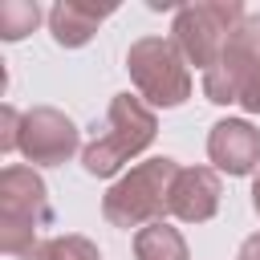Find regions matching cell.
I'll list each match as a JSON object with an SVG mask.
<instances>
[{
    "mask_svg": "<svg viewBox=\"0 0 260 260\" xmlns=\"http://www.w3.org/2000/svg\"><path fill=\"white\" fill-rule=\"evenodd\" d=\"M219 175L215 167H179L175 179H171V215L183 219V223H207L215 211H219Z\"/></svg>",
    "mask_w": 260,
    "mask_h": 260,
    "instance_id": "ba28073f",
    "label": "cell"
},
{
    "mask_svg": "<svg viewBox=\"0 0 260 260\" xmlns=\"http://www.w3.org/2000/svg\"><path fill=\"white\" fill-rule=\"evenodd\" d=\"M49 223H53V203H49L45 179L24 162L4 167L0 171V248L20 260L41 244L37 232Z\"/></svg>",
    "mask_w": 260,
    "mask_h": 260,
    "instance_id": "7a4b0ae2",
    "label": "cell"
},
{
    "mask_svg": "<svg viewBox=\"0 0 260 260\" xmlns=\"http://www.w3.org/2000/svg\"><path fill=\"white\" fill-rule=\"evenodd\" d=\"M236 260H260V232H256V236H248V240L240 244Z\"/></svg>",
    "mask_w": 260,
    "mask_h": 260,
    "instance_id": "2e32d148",
    "label": "cell"
},
{
    "mask_svg": "<svg viewBox=\"0 0 260 260\" xmlns=\"http://www.w3.org/2000/svg\"><path fill=\"white\" fill-rule=\"evenodd\" d=\"M260 53V12H248L240 20V28L228 37L223 53L215 57V65L203 73V93L207 102L215 106H240V93H244V81H248V69Z\"/></svg>",
    "mask_w": 260,
    "mask_h": 260,
    "instance_id": "52a82bcc",
    "label": "cell"
},
{
    "mask_svg": "<svg viewBox=\"0 0 260 260\" xmlns=\"http://www.w3.org/2000/svg\"><path fill=\"white\" fill-rule=\"evenodd\" d=\"M0 126H4L0 130V150L8 154V150H16V138H20V114L12 106H4L0 110Z\"/></svg>",
    "mask_w": 260,
    "mask_h": 260,
    "instance_id": "9a60e30c",
    "label": "cell"
},
{
    "mask_svg": "<svg viewBox=\"0 0 260 260\" xmlns=\"http://www.w3.org/2000/svg\"><path fill=\"white\" fill-rule=\"evenodd\" d=\"M41 24V4L37 0H4L0 4V37L20 41Z\"/></svg>",
    "mask_w": 260,
    "mask_h": 260,
    "instance_id": "4fadbf2b",
    "label": "cell"
},
{
    "mask_svg": "<svg viewBox=\"0 0 260 260\" xmlns=\"http://www.w3.org/2000/svg\"><path fill=\"white\" fill-rule=\"evenodd\" d=\"M81 138L69 114H61L57 106H32L20 114V138L16 150L32 162V167H61L77 154Z\"/></svg>",
    "mask_w": 260,
    "mask_h": 260,
    "instance_id": "8992f818",
    "label": "cell"
},
{
    "mask_svg": "<svg viewBox=\"0 0 260 260\" xmlns=\"http://www.w3.org/2000/svg\"><path fill=\"white\" fill-rule=\"evenodd\" d=\"M179 162L158 154V158H146L138 167H130L106 195H102V215L106 223L114 228H146V223H158L162 215H171L167 199H171V179H175Z\"/></svg>",
    "mask_w": 260,
    "mask_h": 260,
    "instance_id": "3957f363",
    "label": "cell"
},
{
    "mask_svg": "<svg viewBox=\"0 0 260 260\" xmlns=\"http://www.w3.org/2000/svg\"><path fill=\"white\" fill-rule=\"evenodd\" d=\"M244 4L240 0H203V4H183L175 8L171 20V41L179 45V53L187 57V65L195 69H211L215 57L223 53L228 37L240 28L244 20Z\"/></svg>",
    "mask_w": 260,
    "mask_h": 260,
    "instance_id": "5b68a950",
    "label": "cell"
},
{
    "mask_svg": "<svg viewBox=\"0 0 260 260\" xmlns=\"http://www.w3.org/2000/svg\"><path fill=\"white\" fill-rule=\"evenodd\" d=\"M20 260H102L98 244L85 240V236H53V240H41L28 256Z\"/></svg>",
    "mask_w": 260,
    "mask_h": 260,
    "instance_id": "7c38bea8",
    "label": "cell"
},
{
    "mask_svg": "<svg viewBox=\"0 0 260 260\" xmlns=\"http://www.w3.org/2000/svg\"><path fill=\"white\" fill-rule=\"evenodd\" d=\"M207 158L223 175H252L260 167V130L248 118H223L207 134Z\"/></svg>",
    "mask_w": 260,
    "mask_h": 260,
    "instance_id": "9c48e42d",
    "label": "cell"
},
{
    "mask_svg": "<svg viewBox=\"0 0 260 260\" xmlns=\"http://www.w3.org/2000/svg\"><path fill=\"white\" fill-rule=\"evenodd\" d=\"M118 4H85V0H57L49 8V32L61 49H81L98 32L106 16H114Z\"/></svg>",
    "mask_w": 260,
    "mask_h": 260,
    "instance_id": "30bf717a",
    "label": "cell"
},
{
    "mask_svg": "<svg viewBox=\"0 0 260 260\" xmlns=\"http://www.w3.org/2000/svg\"><path fill=\"white\" fill-rule=\"evenodd\" d=\"M252 207H256V215H260V171H256V179H252Z\"/></svg>",
    "mask_w": 260,
    "mask_h": 260,
    "instance_id": "e0dca14e",
    "label": "cell"
},
{
    "mask_svg": "<svg viewBox=\"0 0 260 260\" xmlns=\"http://www.w3.org/2000/svg\"><path fill=\"white\" fill-rule=\"evenodd\" d=\"M154 134H158L154 110L134 93H114L106 122H102V134H93V142L81 150L85 175H98V179L118 175L130 158H138L154 142Z\"/></svg>",
    "mask_w": 260,
    "mask_h": 260,
    "instance_id": "6da1fadb",
    "label": "cell"
},
{
    "mask_svg": "<svg viewBox=\"0 0 260 260\" xmlns=\"http://www.w3.org/2000/svg\"><path fill=\"white\" fill-rule=\"evenodd\" d=\"M240 106H244L248 114H260V53H256V61H252V69H248V81H244Z\"/></svg>",
    "mask_w": 260,
    "mask_h": 260,
    "instance_id": "5bb4252c",
    "label": "cell"
},
{
    "mask_svg": "<svg viewBox=\"0 0 260 260\" xmlns=\"http://www.w3.org/2000/svg\"><path fill=\"white\" fill-rule=\"evenodd\" d=\"M126 69L150 106L175 110L191 98V69L171 37H138L126 53Z\"/></svg>",
    "mask_w": 260,
    "mask_h": 260,
    "instance_id": "277c9868",
    "label": "cell"
},
{
    "mask_svg": "<svg viewBox=\"0 0 260 260\" xmlns=\"http://www.w3.org/2000/svg\"><path fill=\"white\" fill-rule=\"evenodd\" d=\"M134 260H191L187 240L171 223H146L134 232Z\"/></svg>",
    "mask_w": 260,
    "mask_h": 260,
    "instance_id": "8fae6325",
    "label": "cell"
}]
</instances>
